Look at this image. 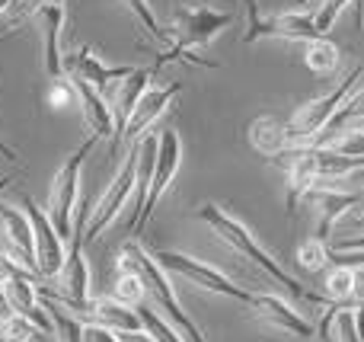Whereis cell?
<instances>
[{
    "label": "cell",
    "instance_id": "obj_14",
    "mask_svg": "<svg viewBox=\"0 0 364 342\" xmlns=\"http://www.w3.org/2000/svg\"><path fill=\"white\" fill-rule=\"evenodd\" d=\"M275 164L284 166V179H288V183H284V186H288V198H284V205H288V215H294L297 202H304V196H307V192L320 183V176H316L314 144L288 147V151H282L275 157Z\"/></svg>",
    "mask_w": 364,
    "mask_h": 342
},
{
    "label": "cell",
    "instance_id": "obj_19",
    "mask_svg": "<svg viewBox=\"0 0 364 342\" xmlns=\"http://www.w3.org/2000/svg\"><path fill=\"white\" fill-rule=\"evenodd\" d=\"M36 19L42 23V36H45V74L48 80H64V58H61V26H64V6L51 4V6H42L36 10Z\"/></svg>",
    "mask_w": 364,
    "mask_h": 342
},
{
    "label": "cell",
    "instance_id": "obj_38",
    "mask_svg": "<svg viewBox=\"0 0 364 342\" xmlns=\"http://www.w3.org/2000/svg\"><path fill=\"white\" fill-rule=\"evenodd\" d=\"M19 269H23V266H16V262H13V260H10V256H6V253H0V288H4L6 282H10L13 275L19 272Z\"/></svg>",
    "mask_w": 364,
    "mask_h": 342
},
{
    "label": "cell",
    "instance_id": "obj_27",
    "mask_svg": "<svg viewBox=\"0 0 364 342\" xmlns=\"http://www.w3.org/2000/svg\"><path fill=\"white\" fill-rule=\"evenodd\" d=\"M297 262H301V269H307V272H320V269H326L329 243L316 240V237H307V240L297 247Z\"/></svg>",
    "mask_w": 364,
    "mask_h": 342
},
{
    "label": "cell",
    "instance_id": "obj_13",
    "mask_svg": "<svg viewBox=\"0 0 364 342\" xmlns=\"http://www.w3.org/2000/svg\"><path fill=\"white\" fill-rule=\"evenodd\" d=\"M132 70H134L132 64H119V68L102 64L100 58L93 55V48H90V45H80L77 51H70V55L64 58V74L77 77V80H83V83H90V87H93L96 93H102V96L112 93L115 83L125 80Z\"/></svg>",
    "mask_w": 364,
    "mask_h": 342
},
{
    "label": "cell",
    "instance_id": "obj_24",
    "mask_svg": "<svg viewBox=\"0 0 364 342\" xmlns=\"http://www.w3.org/2000/svg\"><path fill=\"white\" fill-rule=\"evenodd\" d=\"M138 311V317H141V326H144V333L151 336L154 342H186L179 336V330L176 326H170L164 317H160L154 307H147V304H138L134 307Z\"/></svg>",
    "mask_w": 364,
    "mask_h": 342
},
{
    "label": "cell",
    "instance_id": "obj_37",
    "mask_svg": "<svg viewBox=\"0 0 364 342\" xmlns=\"http://www.w3.org/2000/svg\"><path fill=\"white\" fill-rule=\"evenodd\" d=\"M329 250H333V253H364V234L361 237H342V240H336Z\"/></svg>",
    "mask_w": 364,
    "mask_h": 342
},
{
    "label": "cell",
    "instance_id": "obj_20",
    "mask_svg": "<svg viewBox=\"0 0 364 342\" xmlns=\"http://www.w3.org/2000/svg\"><path fill=\"white\" fill-rule=\"evenodd\" d=\"M250 144L256 147L262 157L275 160L282 151L291 147V134H288V122L275 119V115H259L250 122Z\"/></svg>",
    "mask_w": 364,
    "mask_h": 342
},
{
    "label": "cell",
    "instance_id": "obj_45",
    "mask_svg": "<svg viewBox=\"0 0 364 342\" xmlns=\"http://www.w3.org/2000/svg\"><path fill=\"white\" fill-rule=\"evenodd\" d=\"M13 6H16V0H0V16H4L6 10H13Z\"/></svg>",
    "mask_w": 364,
    "mask_h": 342
},
{
    "label": "cell",
    "instance_id": "obj_25",
    "mask_svg": "<svg viewBox=\"0 0 364 342\" xmlns=\"http://www.w3.org/2000/svg\"><path fill=\"white\" fill-rule=\"evenodd\" d=\"M42 333H38L36 324L23 317V314L13 311L6 320H0V342H38Z\"/></svg>",
    "mask_w": 364,
    "mask_h": 342
},
{
    "label": "cell",
    "instance_id": "obj_21",
    "mask_svg": "<svg viewBox=\"0 0 364 342\" xmlns=\"http://www.w3.org/2000/svg\"><path fill=\"white\" fill-rule=\"evenodd\" d=\"M304 64H307L314 74H333L339 68V48L333 45L329 36H316L310 42H304Z\"/></svg>",
    "mask_w": 364,
    "mask_h": 342
},
{
    "label": "cell",
    "instance_id": "obj_9",
    "mask_svg": "<svg viewBox=\"0 0 364 342\" xmlns=\"http://www.w3.org/2000/svg\"><path fill=\"white\" fill-rule=\"evenodd\" d=\"M179 164H182V141H179V134L173 132V128H164V132L157 134V160H154L147 202H144V208H141L138 221L128 228V234H141V230H144V224L151 221V215H154V208H157V202L166 196V189H170L173 179H176Z\"/></svg>",
    "mask_w": 364,
    "mask_h": 342
},
{
    "label": "cell",
    "instance_id": "obj_6",
    "mask_svg": "<svg viewBox=\"0 0 364 342\" xmlns=\"http://www.w3.org/2000/svg\"><path fill=\"white\" fill-rule=\"evenodd\" d=\"M246 6V32L243 45H252L259 38H284V42H310L316 38V23L307 10H284L275 16H265L259 10V0H243Z\"/></svg>",
    "mask_w": 364,
    "mask_h": 342
},
{
    "label": "cell",
    "instance_id": "obj_32",
    "mask_svg": "<svg viewBox=\"0 0 364 342\" xmlns=\"http://www.w3.org/2000/svg\"><path fill=\"white\" fill-rule=\"evenodd\" d=\"M333 342H364L355 330V311H339L336 314V324H333Z\"/></svg>",
    "mask_w": 364,
    "mask_h": 342
},
{
    "label": "cell",
    "instance_id": "obj_10",
    "mask_svg": "<svg viewBox=\"0 0 364 342\" xmlns=\"http://www.w3.org/2000/svg\"><path fill=\"white\" fill-rule=\"evenodd\" d=\"M23 208H26V218L32 224V240H36V272L38 279H55L61 275L64 269V260H68V243L58 237L55 224L48 221L45 208H38L29 196H23Z\"/></svg>",
    "mask_w": 364,
    "mask_h": 342
},
{
    "label": "cell",
    "instance_id": "obj_33",
    "mask_svg": "<svg viewBox=\"0 0 364 342\" xmlns=\"http://www.w3.org/2000/svg\"><path fill=\"white\" fill-rule=\"evenodd\" d=\"M70 102H77L74 83H70L68 77H64V80H51L48 83V106L64 109V106H70Z\"/></svg>",
    "mask_w": 364,
    "mask_h": 342
},
{
    "label": "cell",
    "instance_id": "obj_34",
    "mask_svg": "<svg viewBox=\"0 0 364 342\" xmlns=\"http://www.w3.org/2000/svg\"><path fill=\"white\" fill-rule=\"evenodd\" d=\"M51 4L64 6V0H16V6H13V10H6V13H4V23L10 26V23H16V19L29 16V13L42 10V6H51Z\"/></svg>",
    "mask_w": 364,
    "mask_h": 342
},
{
    "label": "cell",
    "instance_id": "obj_35",
    "mask_svg": "<svg viewBox=\"0 0 364 342\" xmlns=\"http://www.w3.org/2000/svg\"><path fill=\"white\" fill-rule=\"evenodd\" d=\"M348 307L364 311V266H352V294H348Z\"/></svg>",
    "mask_w": 364,
    "mask_h": 342
},
{
    "label": "cell",
    "instance_id": "obj_22",
    "mask_svg": "<svg viewBox=\"0 0 364 342\" xmlns=\"http://www.w3.org/2000/svg\"><path fill=\"white\" fill-rule=\"evenodd\" d=\"M320 147H329L333 154L339 157H348V160H361L364 164V128H339V132L326 134L320 141Z\"/></svg>",
    "mask_w": 364,
    "mask_h": 342
},
{
    "label": "cell",
    "instance_id": "obj_42",
    "mask_svg": "<svg viewBox=\"0 0 364 342\" xmlns=\"http://www.w3.org/2000/svg\"><path fill=\"white\" fill-rule=\"evenodd\" d=\"M13 314V307L6 304V298H4V292H0V320H6Z\"/></svg>",
    "mask_w": 364,
    "mask_h": 342
},
{
    "label": "cell",
    "instance_id": "obj_18",
    "mask_svg": "<svg viewBox=\"0 0 364 342\" xmlns=\"http://www.w3.org/2000/svg\"><path fill=\"white\" fill-rule=\"evenodd\" d=\"M70 83H74V93H77V102H80V112H83V122L90 125V132L96 134V138H109L115 147V119H112V106H109V100L102 93H96L90 83L77 80V77H68Z\"/></svg>",
    "mask_w": 364,
    "mask_h": 342
},
{
    "label": "cell",
    "instance_id": "obj_3",
    "mask_svg": "<svg viewBox=\"0 0 364 342\" xmlns=\"http://www.w3.org/2000/svg\"><path fill=\"white\" fill-rule=\"evenodd\" d=\"M361 77H364V68L358 64V68H352L346 77H342L339 87H333L329 93H323V96H316V100L304 102V106L288 119L291 147H307L314 138H320V134L329 128V122L336 119V112H339V109L346 106L348 96L355 93V87H358Z\"/></svg>",
    "mask_w": 364,
    "mask_h": 342
},
{
    "label": "cell",
    "instance_id": "obj_1",
    "mask_svg": "<svg viewBox=\"0 0 364 342\" xmlns=\"http://www.w3.org/2000/svg\"><path fill=\"white\" fill-rule=\"evenodd\" d=\"M198 221H205L208 228H211L214 234H218L230 250H237V253L243 256V260H250L256 269H262V272L269 275V279L275 282V285H282L284 292L291 294V298H297V301H310V304H323V307L329 304L326 294L310 292V288H304L291 272H284V269L278 266V260H272V256L262 250V243H259L256 237L250 234V228H246L243 221H237V218H233L230 211H224L220 205H214V202L201 205V208H198Z\"/></svg>",
    "mask_w": 364,
    "mask_h": 342
},
{
    "label": "cell",
    "instance_id": "obj_39",
    "mask_svg": "<svg viewBox=\"0 0 364 342\" xmlns=\"http://www.w3.org/2000/svg\"><path fill=\"white\" fill-rule=\"evenodd\" d=\"M339 183H352L355 189H358L361 196H364V166H358L355 173H348V176H346V179H339ZM339 183H333V186H339ZM355 189H352V192H355Z\"/></svg>",
    "mask_w": 364,
    "mask_h": 342
},
{
    "label": "cell",
    "instance_id": "obj_17",
    "mask_svg": "<svg viewBox=\"0 0 364 342\" xmlns=\"http://www.w3.org/2000/svg\"><path fill=\"white\" fill-rule=\"evenodd\" d=\"M179 93H182V83L151 87V90H147V93L138 100V106H134V112H132V119H128V125H125V132H122V138H125L128 144H138L141 138H147L151 125L166 112V106H170V102L176 100Z\"/></svg>",
    "mask_w": 364,
    "mask_h": 342
},
{
    "label": "cell",
    "instance_id": "obj_29",
    "mask_svg": "<svg viewBox=\"0 0 364 342\" xmlns=\"http://www.w3.org/2000/svg\"><path fill=\"white\" fill-rule=\"evenodd\" d=\"M112 298L125 307H138V304H144V285H141L138 275L119 272V279H115V285H112Z\"/></svg>",
    "mask_w": 364,
    "mask_h": 342
},
{
    "label": "cell",
    "instance_id": "obj_26",
    "mask_svg": "<svg viewBox=\"0 0 364 342\" xmlns=\"http://www.w3.org/2000/svg\"><path fill=\"white\" fill-rule=\"evenodd\" d=\"M348 294H352V269L333 266V272L326 275V301L352 311V307H348Z\"/></svg>",
    "mask_w": 364,
    "mask_h": 342
},
{
    "label": "cell",
    "instance_id": "obj_15",
    "mask_svg": "<svg viewBox=\"0 0 364 342\" xmlns=\"http://www.w3.org/2000/svg\"><path fill=\"white\" fill-rule=\"evenodd\" d=\"M250 307L256 311L259 320H265V324L272 326V330L284 333V336H294V339H314V324H310L307 317H301V314H297L284 298H278V294L252 292Z\"/></svg>",
    "mask_w": 364,
    "mask_h": 342
},
{
    "label": "cell",
    "instance_id": "obj_5",
    "mask_svg": "<svg viewBox=\"0 0 364 342\" xmlns=\"http://www.w3.org/2000/svg\"><path fill=\"white\" fill-rule=\"evenodd\" d=\"M233 13L230 10H218L211 4H192V6H179L173 13V23H170V38H173V48L188 51L192 48H205L211 45L227 26H233Z\"/></svg>",
    "mask_w": 364,
    "mask_h": 342
},
{
    "label": "cell",
    "instance_id": "obj_23",
    "mask_svg": "<svg viewBox=\"0 0 364 342\" xmlns=\"http://www.w3.org/2000/svg\"><path fill=\"white\" fill-rule=\"evenodd\" d=\"M125 6L132 10V16L138 19L141 29H144L147 36L154 38V42L164 45V51H173V38H170V32H166L164 26L157 23V16H154V10H151V4H147V0H125Z\"/></svg>",
    "mask_w": 364,
    "mask_h": 342
},
{
    "label": "cell",
    "instance_id": "obj_2",
    "mask_svg": "<svg viewBox=\"0 0 364 342\" xmlns=\"http://www.w3.org/2000/svg\"><path fill=\"white\" fill-rule=\"evenodd\" d=\"M119 272L138 275L141 285H144V294L154 301V311H157L170 326H176L182 339H186V342H205L201 330L195 326V320L188 317L186 311H182L176 292H173V285H170V275H166L164 269L157 266V260H154V256L147 253L141 243L132 240V243H125V247H122V253H119Z\"/></svg>",
    "mask_w": 364,
    "mask_h": 342
},
{
    "label": "cell",
    "instance_id": "obj_4",
    "mask_svg": "<svg viewBox=\"0 0 364 342\" xmlns=\"http://www.w3.org/2000/svg\"><path fill=\"white\" fill-rule=\"evenodd\" d=\"M96 141H100V138H96V134H90V138L83 141V144L77 147L68 160H64L61 170H58L55 179H51L48 208H45V215H48V221L55 224L58 237H61L64 243H68L70 234H74V211H77V202H80V170H83L87 154L96 147Z\"/></svg>",
    "mask_w": 364,
    "mask_h": 342
},
{
    "label": "cell",
    "instance_id": "obj_40",
    "mask_svg": "<svg viewBox=\"0 0 364 342\" xmlns=\"http://www.w3.org/2000/svg\"><path fill=\"white\" fill-rule=\"evenodd\" d=\"M115 336H119L122 342H154L144 330H141V333H115Z\"/></svg>",
    "mask_w": 364,
    "mask_h": 342
},
{
    "label": "cell",
    "instance_id": "obj_46",
    "mask_svg": "<svg viewBox=\"0 0 364 342\" xmlns=\"http://www.w3.org/2000/svg\"><path fill=\"white\" fill-rule=\"evenodd\" d=\"M10 183H13L10 176H0V192H4V189H10Z\"/></svg>",
    "mask_w": 364,
    "mask_h": 342
},
{
    "label": "cell",
    "instance_id": "obj_8",
    "mask_svg": "<svg viewBox=\"0 0 364 342\" xmlns=\"http://www.w3.org/2000/svg\"><path fill=\"white\" fill-rule=\"evenodd\" d=\"M138 144H141V141H138ZM138 144H132V151L125 154V164L119 166V173H115V179L109 183V189L102 192V198L96 202V208L90 211L87 228H83V240H87V243H93L96 237H100L102 230H106L109 224L122 215V208L132 202L134 183H138Z\"/></svg>",
    "mask_w": 364,
    "mask_h": 342
},
{
    "label": "cell",
    "instance_id": "obj_16",
    "mask_svg": "<svg viewBox=\"0 0 364 342\" xmlns=\"http://www.w3.org/2000/svg\"><path fill=\"white\" fill-rule=\"evenodd\" d=\"M160 74V68L154 64V68H134L132 74L125 77V80H119L115 83V90L106 96L109 102H112V119H115V144H119V138H122V132H125V125H128V119H132V112H134V106H138V100L151 90V80ZM115 151V147H112Z\"/></svg>",
    "mask_w": 364,
    "mask_h": 342
},
{
    "label": "cell",
    "instance_id": "obj_11",
    "mask_svg": "<svg viewBox=\"0 0 364 342\" xmlns=\"http://www.w3.org/2000/svg\"><path fill=\"white\" fill-rule=\"evenodd\" d=\"M0 253H6L26 272H36V240H32V224L26 211L0 202Z\"/></svg>",
    "mask_w": 364,
    "mask_h": 342
},
{
    "label": "cell",
    "instance_id": "obj_43",
    "mask_svg": "<svg viewBox=\"0 0 364 342\" xmlns=\"http://www.w3.org/2000/svg\"><path fill=\"white\" fill-rule=\"evenodd\" d=\"M355 330H358V336L364 339V311H355Z\"/></svg>",
    "mask_w": 364,
    "mask_h": 342
},
{
    "label": "cell",
    "instance_id": "obj_41",
    "mask_svg": "<svg viewBox=\"0 0 364 342\" xmlns=\"http://www.w3.org/2000/svg\"><path fill=\"white\" fill-rule=\"evenodd\" d=\"M0 154H4V157H6V160H19V154H16V151H13V147H10V144H6V141H4V134H0Z\"/></svg>",
    "mask_w": 364,
    "mask_h": 342
},
{
    "label": "cell",
    "instance_id": "obj_30",
    "mask_svg": "<svg viewBox=\"0 0 364 342\" xmlns=\"http://www.w3.org/2000/svg\"><path fill=\"white\" fill-rule=\"evenodd\" d=\"M348 6H355V0H320V10H316V16H314L316 32H320V36H329V29L339 23V16L348 10Z\"/></svg>",
    "mask_w": 364,
    "mask_h": 342
},
{
    "label": "cell",
    "instance_id": "obj_7",
    "mask_svg": "<svg viewBox=\"0 0 364 342\" xmlns=\"http://www.w3.org/2000/svg\"><path fill=\"white\" fill-rule=\"evenodd\" d=\"M154 260H157V266L164 269L166 275H179V279L192 282V285L205 288V292H211V294H220V298H233V301H240V304H250V301H252V292H246V288L233 285V282L227 279L220 269L208 266V262L195 260V256L176 253V250H160V253H154Z\"/></svg>",
    "mask_w": 364,
    "mask_h": 342
},
{
    "label": "cell",
    "instance_id": "obj_31",
    "mask_svg": "<svg viewBox=\"0 0 364 342\" xmlns=\"http://www.w3.org/2000/svg\"><path fill=\"white\" fill-rule=\"evenodd\" d=\"M364 119V90H358V93H352L346 100V106L336 112V119L329 122V128H326V134H333V132H339L342 125H348V122H358Z\"/></svg>",
    "mask_w": 364,
    "mask_h": 342
},
{
    "label": "cell",
    "instance_id": "obj_44",
    "mask_svg": "<svg viewBox=\"0 0 364 342\" xmlns=\"http://www.w3.org/2000/svg\"><path fill=\"white\" fill-rule=\"evenodd\" d=\"M291 4H294V10H307V6L316 4V0H291Z\"/></svg>",
    "mask_w": 364,
    "mask_h": 342
},
{
    "label": "cell",
    "instance_id": "obj_12",
    "mask_svg": "<svg viewBox=\"0 0 364 342\" xmlns=\"http://www.w3.org/2000/svg\"><path fill=\"white\" fill-rule=\"evenodd\" d=\"M361 192H352V189H339V186H314V189L304 196V202L310 205V208L316 211V240L329 243V234H333L336 221L339 218L348 215V208H355V205L361 202Z\"/></svg>",
    "mask_w": 364,
    "mask_h": 342
},
{
    "label": "cell",
    "instance_id": "obj_36",
    "mask_svg": "<svg viewBox=\"0 0 364 342\" xmlns=\"http://www.w3.org/2000/svg\"><path fill=\"white\" fill-rule=\"evenodd\" d=\"M83 342H122L112 330L106 326H96V324H83Z\"/></svg>",
    "mask_w": 364,
    "mask_h": 342
},
{
    "label": "cell",
    "instance_id": "obj_47",
    "mask_svg": "<svg viewBox=\"0 0 364 342\" xmlns=\"http://www.w3.org/2000/svg\"><path fill=\"white\" fill-rule=\"evenodd\" d=\"M352 228H358V230H364V215H358V218H355V221H352Z\"/></svg>",
    "mask_w": 364,
    "mask_h": 342
},
{
    "label": "cell",
    "instance_id": "obj_28",
    "mask_svg": "<svg viewBox=\"0 0 364 342\" xmlns=\"http://www.w3.org/2000/svg\"><path fill=\"white\" fill-rule=\"evenodd\" d=\"M51 317V330H55L58 342H83V320L70 317V314H61L55 304H45Z\"/></svg>",
    "mask_w": 364,
    "mask_h": 342
}]
</instances>
